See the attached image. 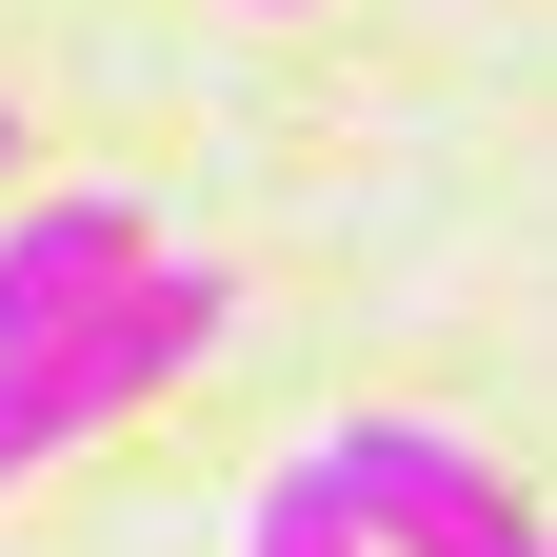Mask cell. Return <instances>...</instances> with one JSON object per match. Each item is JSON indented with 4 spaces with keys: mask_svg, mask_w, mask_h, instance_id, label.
Returning <instances> with one entry per match:
<instances>
[{
    "mask_svg": "<svg viewBox=\"0 0 557 557\" xmlns=\"http://www.w3.org/2000/svg\"><path fill=\"white\" fill-rule=\"evenodd\" d=\"M239 338V278L220 259H139L120 299L81 319V338H40V359H0V498H21L40 458H81V438H120L160 379H199Z\"/></svg>",
    "mask_w": 557,
    "mask_h": 557,
    "instance_id": "cell-1",
    "label": "cell"
},
{
    "mask_svg": "<svg viewBox=\"0 0 557 557\" xmlns=\"http://www.w3.org/2000/svg\"><path fill=\"white\" fill-rule=\"evenodd\" d=\"M299 458H319V498L359 518V557H557V518L458 438V418H338Z\"/></svg>",
    "mask_w": 557,
    "mask_h": 557,
    "instance_id": "cell-2",
    "label": "cell"
},
{
    "mask_svg": "<svg viewBox=\"0 0 557 557\" xmlns=\"http://www.w3.org/2000/svg\"><path fill=\"white\" fill-rule=\"evenodd\" d=\"M160 259V220H139V180H60L0 220V359H40V338H81L120 278Z\"/></svg>",
    "mask_w": 557,
    "mask_h": 557,
    "instance_id": "cell-3",
    "label": "cell"
},
{
    "mask_svg": "<svg viewBox=\"0 0 557 557\" xmlns=\"http://www.w3.org/2000/svg\"><path fill=\"white\" fill-rule=\"evenodd\" d=\"M239 557H359V518L319 498V458H278L259 498H239Z\"/></svg>",
    "mask_w": 557,
    "mask_h": 557,
    "instance_id": "cell-4",
    "label": "cell"
},
{
    "mask_svg": "<svg viewBox=\"0 0 557 557\" xmlns=\"http://www.w3.org/2000/svg\"><path fill=\"white\" fill-rule=\"evenodd\" d=\"M0 160H21V100H0Z\"/></svg>",
    "mask_w": 557,
    "mask_h": 557,
    "instance_id": "cell-5",
    "label": "cell"
}]
</instances>
